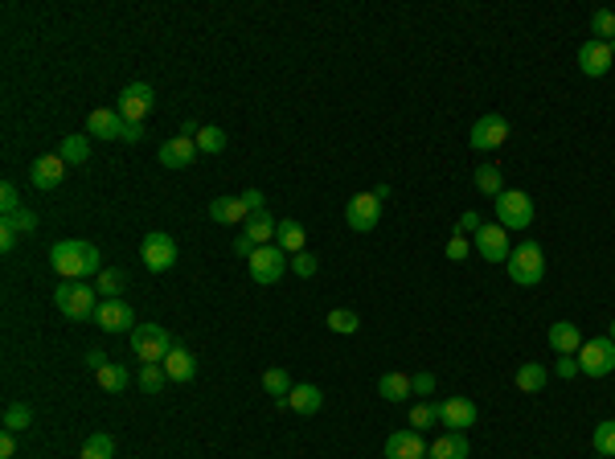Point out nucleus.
Returning <instances> with one entry per match:
<instances>
[{
	"instance_id": "4d7b16f0",
	"label": "nucleus",
	"mask_w": 615,
	"mask_h": 459,
	"mask_svg": "<svg viewBox=\"0 0 615 459\" xmlns=\"http://www.w3.org/2000/svg\"><path fill=\"white\" fill-rule=\"evenodd\" d=\"M607 336H611V341H615V321H611V328H607Z\"/></svg>"
},
{
	"instance_id": "c03bdc74",
	"label": "nucleus",
	"mask_w": 615,
	"mask_h": 459,
	"mask_svg": "<svg viewBox=\"0 0 615 459\" xmlns=\"http://www.w3.org/2000/svg\"><path fill=\"white\" fill-rule=\"evenodd\" d=\"M0 210H4V218L17 214V210H25V205H21V193H17V185H12V181L0 185Z\"/></svg>"
},
{
	"instance_id": "f03ea898",
	"label": "nucleus",
	"mask_w": 615,
	"mask_h": 459,
	"mask_svg": "<svg viewBox=\"0 0 615 459\" xmlns=\"http://www.w3.org/2000/svg\"><path fill=\"white\" fill-rule=\"evenodd\" d=\"M505 271H509V279L517 283V288H538L541 279H546V255H541L538 242H517L513 246L509 263H505Z\"/></svg>"
},
{
	"instance_id": "ea45409f",
	"label": "nucleus",
	"mask_w": 615,
	"mask_h": 459,
	"mask_svg": "<svg viewBox=\"0 0 615 459\" xmlns=\"http://www.w3.org/2000/svg\"><path fill=\"white\" fill-rule=\"evenodd\" d=\"M197 148L210 152V156H218V152L226 148V131H222V128H213V123H205V128L197 131Z\"/></svg>"
},
{
	"instance_id": "f704fd0d",
	"label": "nucleus",
	"mask_w": 615,
	"mask_h": 459,
	"mask_svg": "<svg viewBox=\"0 0 615 459\" xmlns=\"http://www.w3.org/2000/svg\"><path fill=\"white\" fill-rule=\"evenodd\" d=\"M591 443H595V455H607V459H615V418H603V423L595 427Z\"/></svg>"
},
{
	"instance_id": "864d4df0",
	"label": "nucleus",
	"mask_w": 615,
	"mask_h": 459,
	"mask_svg": "<svg viewBox=\"0 0 615 459\" xmlns=\"http://www.w3.org/2000/svg\"><path fill=\"white\" fill-rule=\"evenodd\" d=\"M251 250H255V242H251V238H246V234H238V238H234V255L251 258Z\"/></svg>"
},
{
	"instance_id": "e433bc0d",
	"label": "nucleus",
	"mask_w": 615,
	"mask_h": 459,
	"mask_svg": "<svg viewBox=\"0 0 615 459\" xmlns=\"http://www.w3.org/2000/svg\"><path fill=\"white\" fill-rule=\"evenodd\" d=\"M591 33H595V42H615V12L611 9H595L591 12Z\"/></svg>"
},
{
	"instance_id": "5fc2aeb1",
	"label": "nucleus",
	"mask_w": 615,
	"mask_h": 459,
	"mask_svg": "<svg viewBox=\"0 0 615 459\" xmlns=\"http://www.w3.org/2000/svg\"><path fill=\"white\" fill-rule=\"evenodd\" d=\"M144 139V123H128V131H124V144H140Z\"/></svg>"
},
{
	"instance_id": "6e6d98bb",
	"label": "nucleus",
	"mask_w": 615,
	"mask_h": 459,
	"mask_svg": "<svg viewBox=\"0 0 615 459\" xmlns=\"http://www.w3.org/2000/svg\"><path fill=\"white\" fill-rule=\"evenodd\" d=\"M103 365H107V357H103V352H99V349H91V352H86V369H95V374H99Z\"/></svg>"
},
{
	"instance_id": "4468645a",
	"label": "nucleus",
	"mask_w": 615,
	"mask_h": 459,
	"mask_svg": "<svg viewBox=\"0 0 615 459\" xmlns=\"http://www.w3.org/2000/svg\"><path fill=\"white\" fill-rule=\"evenodd\" d=\"M95 324L103 332H136V312H132L128 299H99V312H95Z\"/></svg>"
},
{
	"instance_id": "4c0bfd02",
	"label": "nucleus",
	"mask_w": 615,
	"mask_h": 459,
	"mask_svg": "<svg viewBox=\"0 0 615 459\" xmlns=\"http://www.w3.org/2000/svg\"><path fill=\"white\" fill-rule=\"evenodd\" d=\"M263 390H267V394H276V402H279V398L292 394V377H287V369L271 365V369L263 374Z\"/></svg>"
},
{
	"instance_id": "2eb2a0df",
	"label": "nucleus",
	"mask_w": 615,
	"mask_h": 459,
	"mask_svg": "<svg viewBox=\"0 0 615 459\" xmlns=\"http://www.w3.org/2000/svg\"><path fill=\"white\" fill-rule=\"evenodd\" d=\"M611 66H615V54H611V45H607V42L587 37V42L579 45V70H583L587 78H603Z\"/></svg>"
},
{
	"instance_id": "1a4fd4ad",
	"label": "nucleus",
	"mask_w": 615,
	"mask_h": 459,
	"mask_svg": "<svg viewBox=\"0 0 615 459\" xmlns=\"http://www.w3.org/2000/svg\"><path fill=\"white\" fill-rule=\"evenodd\" d=\"M579 369H583V377H607V374H615V341H611V336H595V341H583V349H579Z\"/></svg>"
},
{
	"instance_id": "412c9836",
	"label": "nucleus",
	"mask_w": 615,
	"mask_h": 459,
	"mask_svg": "<svg viewBox=\"0 0 615 459\" xmlns=\"http://www.w3.org/2000/svg\"><path fill=\"white\" fill-rule=\"evenodd\" d=\"M210 218L213 222H222V226H238L251 218V210H246L243 197H213L210 202Z\"/></svg>"
},
{
	"instance_id": "f8f14e48",
	"label": "nucleus",
	"mask_w": 615,
	"mask_h": 459,
	"mask_svg": "<svg viewBox=\"0 0 615 459\" xmlns=\"http://www.w3.org/2000/svg\"><path fill=\"white\" fill-rule=\"evenodd\" d=\"M435 410H439V423H443L447 431H456V435H464L467 427L480 423V406L472 402V398H443Z\"/></svg>"
},
{
	"instance_id": "bb28decb",
	"label": "nucleus",
	"mask_w": 615,
	"mask_h": 459,
	"mask_svg": "<svg viewBox=\"0 0 615 459\" xmlns=\"http://www.w3.org/2000/svg\"><path fill=\"white\" fill-rule=\"evenodd\" d=\"M304 242H308V230L300 222H292V218H287V222H279V230H276V246L279 250H287V255H300V250H304Z\"/></svg>"
},
{
	"instance_id": "49530a36",
	"label": "nucleus",
	"mask_w": 615,
	"mask_h": 459,
	"mask_svg": "<svg viewBox=\"0 0 615 459\" xmlns=\"http://www.w3.org/2000/svg\"><path fill=\"white\" fill-rule=\"evenodd\" d=\"M480 226H484V218H480L476 210H467V214H459V222H456V230H451V234H476Z\"/></svg>"
},
{
	"instance_id": "f257e3e1",
	"label": "nucleus",
	"mask_w": 615,
	"mask_h": 459,
	"mask_svg": "<svg viewBox=\"0 0 615 459\" xmlns=\"http://www.w3.org/2000/svg\"><path fill=\"white\" fill-rule=\"evenodd\" d=\"M50 267L58 271L62 279H86V275H95L103 271V255H99V246L95 242H83V238H66V242H53L50 250Z\"/></svg>"
},
{
	"instance_id": "cd10ccee",
	"label": "nucleus",
	"mask_w": 615,
	"mask_h": 459,
	"mask_svg": "<svg viewBox=\"0 0 615 459\" xmlns=\"http://www.w3.org/2000/svg\"><path fill=\"white\" fill-rule=\"evenodd\" d=\"M124 288H128V271L124 267H103L99 271V279H95L99 299H119V291Z\"/></svg>"
},
{
	"instance_id": "2f4dec72",
	"label": "nucleus",
	"mask_w": 615,
	"mask_h": 459,
	"mask_svg": "<svg viewBox=\"0 0 615 459\" xmlns=\"http://www.w3.org/2000/svg\"><path fill=\"white\" fill-rule=\"evenodd\" d=\"M324 328H332L337 336H353V332L361 328V316L353 308H332L329 316H324Z\"/></svg>"
},
{
	"instance_id": "a18cd8bd",
	"label": "nucleus",
	"mask_w": 615,
	"mask_h": 459,
	"mask_svg": "<svg viewBox=\"0 0 615 459\" xmlns=\"http://www.w3.org/2000/svg\"><path fill=\"white\" fill-rule=\"evenodd\" d=\"M443 250H447V258H451V263H464V258L472 255V242H467L464 234H451V238H447Z\"/></svg>"
},
{
	"instance_id": "7ed1b4c3",
	"label": "nucleus",
	"mask_w": 615,
	"mask_h": 459,
	"mask_svg": "<svg viewBox=\"0 0 615 459\" xmlns=\"http://www.w3.org/2000/svg\"><path fill=\"white\" fill-rule=\"evenodd\" d=\"M53 304H58V312H62L66 321H95L99 291L86 288V283H58V291H53Z\"/></svg>"
},
{
	"instance_id": "de8ad7c7",
	"label": "nucleus",
	"mask_w": 615,
	"mask_h": 459,
	"mask_svg": "<svg viewBox=\"0 0 615 459\" xmlns=\"http://www.w3.org/2000/svg\"><path fill=\"white\" fill-rule=\"evenodd\" d=\"M554 374L566 377V382H571V377H579V374H583V369H579V357H558V365H554Z\"/></svg>"
},
{
	"instance_id": "4be33fe9",
	"label": "nucleus",
	"mask_w": 615,
	"mask_h": 459,
	"mask_svg": "<svg viewBox=\"0 0 615 459\" xmlns=\"http://www.w3.org/2000/svg\"><path fill=\"white\" fill-rule=\"evenodd\" d=\"M276 230H279V222L267 214V210H259V214H251L243 222V234L251 238L255 246H271V242H276Z\"/></svg>"
},
{
	"instance_id": "8fccbe9b",
	"label": "nucleus",
	"mask_w": 615,
	"mask_h": 459,
	"mask_svg": "<svg viewBox=\"0 0 615 459\" xmlns=\"http://www.w3.org/2000/svg\"><path fill=\"white\" fill-rule=\"evenodd\" d=\"M411 390H414V394H431V390H435V374H414Z\"/></svg>"
},
{
	"instance_id": "c85d7f7f",
	"label": "nucleus",
	"mask_w": 615,
	"mask_h": 459,
	"mask_svg": "<svg viewBox=\"0 0 615 459\" xmlns=\"http://www.w3.org/2000/svg\"><path fill=\"white\" fill-rule=\"evenodd\" d=\"M378 394H382L386 402H406V398L414 394V390H411V374H382V377H378Z\"/></svg>"
},
{
	"instance_id": "58836bf2",
	"label": "nucleus",
	"mask_w": 615,
	"mask_h": 459,
	"mask_svg": "<svg viewBox=\"0 0 615 459\" xmlns=\"http://www.w3.org/2000/svg\"><path fill=\"white\" fill-rule=\"evenodd\" d=\"M164 382H169L164 365H140V385H144V394H160Z\"/></svg>"
},
{
	"instance_id": "f3484780",
	"label": "nucleus",
	"mask_w": 615,
	"mask_h": 459,
	"mask_svg": "<svg viewBox=\"0 0 615 459\" xmlns=\"http://www.w3.org/2000/svg\"><path fill=\"white\" fill-rule=\"evenodd\" d=\"M427 443L419 431H394L390 439H386V459H427Z\"/></svg>"
},
{
	"instance_id": "6ab92c4d",
	"label": "nucleus",
	"mask_w": 615,
	"mask_h": 459,
	"mask_svg": "<svg viewBox=\"0 0 615 459\" xmlns=\"http://www.w3.org/2000/svg\"><path fill=\"white\" fill-rule=\"evenodd\" d=\"M66 177V161L53 152V156H37V161L29 164V181L33 189H58Z\"/></svg>"
},
{
	"instance_id": "c756f323",
	"label": "nucleus",
	"mask_w": 615,
	"mask_h": 459,
	"mask_svg": "<svg viewBox=\"0 0 615 459\" xmlns=\"http://www.w3.org/2000/svg\"><path fill=\"white\" fill-rule=\"evenodd\" d=\"M58 156H62L66 164H86L91 161V136H66L62 144H58Z\"/></svg>"
},
{
	"instance_id": "c9c22d12",
	"label": "nucleus",
	"mask_w": 615,
	"mask_h": 459,
	"mask_svg": "<svg viewBox=\"0 0 615 459\" xmlns=\"http://www.w3.org/2000/svg\"><path fill=\"white\" fill-rule=\"evenodd\" d=\"M29 423H33V410L25 402H9V406H4V431L21 435V431H29Z\"/></svg>"
},
{
	"instance_id": "9d476101",
	"label": "nucleus",
	"mask_w": 615,
	"mask_h": 459,
	"mask_svg": "<svg viewBox=\"0 0 615 459\" xmlns=\"http://www.w3.org/2000/svg\"><path fill=\"white\" fill-rule=\"evenodd\" d=\"M345 222H349V230H357V234L378 230V222H382V197H378L373 189L349 197V205H345Z\"/></svg>"
},
{
	"instance_id": "473e14b6",
	"label": "nucleus",
	"mask_w": 615,
	"mask_h": 459,
	"mask_svg": "<svg viewBox=\"0 0 615 459\" xmlns=\"http://www.w3.org/2000/svg\"><path fill=\"white\" fill-rule=\"evenodd\" d=\"M472 181H476V189L484 193V197H500V193H505V177H500L497 164H480Z\"/></svg>"
},
{
	"instance_id": "a211bd4d",
	"label": "nucleus",
	"mask_w": 615,
	"mask_h": 459,
	"mask_svg": "<svg viewBox=\"0 0 615 459\" xmlns=\"http://www.w3.org/2000/svg\"><path fill=\"white\" fill-rule=\"evenodd\" d=\"M197 139H189V136H172V139H164L160 144V164L164 169H189L193 161H197Z\"/></svg>"
},
{
	"instance_id": "a878e982",
	"label": "nucleus",
	"mask_w": 615,
	"mask_h": 459,
	"mask_svg": "<svg viewBox=\"0 0 615 459\" xmlns=\"http://www.w3.org/2000/svg\"><path fill=\"white\" fill-rule=\"evenodd\" d=\"M427 459H467V439L456 435V431H447V435H439L427 447Z\"/></svg>"
},
{
	"instance_id": "37998d69",
	"label": "nucleus",
	"mask_w": 615,
	"mask_h": 459,
	"mask_svg": "<svg viewBox=\"0 0 615 459\" xmlns=\"http://www.w3.org/2000/svg\"><path fill=\"white\" fill-rule=\"evenodd\" d=\"M4 222H9L12 230H17V234H25V238H29L33 230H37V214H33V210H17V214H9Z\"/></svg>"
},
{
	"instance_id": "b1692460",
	"label": "nucleus",
	"mask_w": 615,
	"mask_h": 459,
	"mask_svg": "<svg viewBox=\"0 0 615 459\" xmlns=\"http://www.w3.org/2000/svg\"><path fill=\"white\" fill-rule=\"evenodd\" d=\"M160 365H164V374H169V382H189V377L197 374V357H193L189 349H180V344H177V349H172Z\"/></svg>"
},
{
	"instance_id": "a19ab883",
	"label": "nucleus",
	"mask_w": 615,
	"mask_h": 459,
	"mask_svg": "<svg viewBox=\"0 0 615 459\" xmlns=\"http://www.w3.org/2000/svg\"><path fill=\"white\" fill-rule=\"evenodd\" d=\"M439 423V410L435 406H427V402H414L411 406V427H419V435H423L427 427H435Z\"/></svg>"
},
{
	"instance_id": "20e7f679",
	"label": "nucleus",
	"mask_w": 615,
	"mask_h": 459,
	"mask_svg": "<svg viewBox=\"0 0 615 459\" xmlns=\"http://www.w3.org/2000/svg\"><path fill=\"white\" fill-rule=\"evenodd\" d=\"M172 349H177L172 344V332L160 328V324H136V332H132V352L144 365H160Z\"/></svg>"
},
{
	"instance_id": "5701e85b",
	"label": "nucleus",
	"mask_w": 615,
	"mask_h": 459,
	"mask_svg": "<svg viewBox=\"0 0 615 459\" xmlns=\"http://www.w3.org/2000/svg\"><path fill=\"white\" fill-rule=\"evenodd\" d=\"M287 406H292L296 415H316L320 406H324V394H320V385L300 382V385H292V394H287Z\"/></svg>"
},
{
	"instance_id": "0eeeda50",
	"label": "nucleus",
	"mask_w": 615,
	"mask_h": 459,
	"mask_svg": "<svg viewBox=\"0 0 615 459\" xmlns=\"http://www.w3.org/2000/svg\"><path fill=\"white\" fill-rule=\"evenodd\" d=\"M492 202H497V222L505 230H525L533 222V197L525 189H505Z\"/></svg>"
},
{
	"instance_id": "7c9ffc66",
	"label": "nucleus",
	"mask_w": 615,
	"mask_h": 459,
	"mask_svg": "<svg viewBox=\"0 0 615 459\" xmlns=\"http://www.w3.org/2000/svg\"><path fill=\"white\" fill-rule=\"evenodd\" d=\"M95 377H99V385H103L107 394H124V390H128V382H132V374L124 369V365H116V361H107Z\"/></svg>"
},
{
	"instance_id": "dca6fc26",
	"label": "nucleus",
	"mask_w": 615,
	"mask_h": 459,
	"mask_svg": "<svg viewBox=\"0 0 615 459\" xmlns=\"http://www.w3.org/2000/svg\"><path fill=\"white\" fill-rule=\"evenodd\" d=\"M124 131H128V119L119 115V111L111 107H99L86 115V136L95 139H124Z\"/></svg>"
},
{
	"instance_id": "aec40b11",
	"label": "nucleus",
	"mask_w": 615,
	"mask_h": 459,
	"mask_svg": "<svg viewBox=\"0 0 615 459\" xmlns=\"http://www.w3.org/2000/svg\"><path fill=\"white\" fill-rule=\"evenodd\" d=\"M550 349L558 352V357H574V352L583 349V332H579V324L554 321L550 324Z\"/></svg>"
},
{
	"instance_id": "bf43d9fd",
	"label": "nucleus",
	"mask_w": 615,
	"mask_h": 459,
	"mask_svg": "<svg viewBox=\"0 0 615 459\" xmlns=\"http://www.w3.org/2000/svg\"><path fill=\"white\" fill-rule=\"evenodd\" d=\"M599 459H607V455H599Z\"/></svg>"
},
{
	"instance_id": "13d9d810",
	"label": "nucleus",
	"mask_w": 615,
	"mask_h": 459,
	"mask_svg": "<svg viewBox=\"0 0 615 459\" xmlns=\"http://www.w3.org/2000/svg\"><path fill=\"white\" fill-rule=\"evenodd\" d=\"M611 54H615V42H611Z\"/></svg>"
},
{
	"instance_id": "79ce46f5",
	"label": "nucleus",
	"mask_w": 615,
	"mask_h": 459,
	"mask_svg": "<svg viewBox=\"0 0 615 459\" xmlns=\"http://www.w3.org/2000/svg\"><path fill=\"white\" fill-rule=\"evenodd\" d=\"M316 267H320V258L312 255V250H300V255H292V271H296L300 279H312V275H316Z\"/></svg>"
},
{
	"instance_id": "6e6552de",
	"label": "nucleus",
	"mask_w": 615,
	"mask_h": 459,
	"mask_svg": "<svg viewBox=\"0 0 615 459\" xmlns=\"http://www.w3.org/2000/svg\"><path fill=\"white\" fill-rule=\"evenodd\" d=\"M472 250H476L484 263H509V255H513L509 230L500 222H484L476 234H472Z\"/></svg>"
},
{
	"instance_id": "72a5a7b5",
	"label": "nucleus",
	"mask_w": 615,
	"mask_h": 459,
	"mask_svg": "<svg viewBox=\"0 0 615 459\" xmlns=\"http://www.w3.org/2000/svg\"><path fill=\"white\" fill-rule=\"evenodd\" d=\"M83 459H116V439L107 435V431H95L83 443Z\"/></svg>"
},
{
	"instance_id": "09e8293b",
	"label": "nucleus",
	"mask_w": 615,
	"mask_h": 459,
	"mask_svg": "<svg viewBox=\"0 0 615 459\" xmlns=\"http://www.w3.org/2000/svg\"><path fill=\"white\" fill-rule=\"evenodd\" d=\"M238 197H243L246 202V210H251V214H259V210H267V197L259 189H246V193H238Z\"/></svg>"
},
{
	"instance_id": "603ef678",
	"label": "nucleus",
	"mask_w": 615,
	"mask_h": 459,
	"mask_svg": "<svg viewBox=\"0 0 615 459\" xmlns=\"http://www.w3.org/2000/svg\"><path fill=\"white\" fill-rule=\"evenodd\" d=\"M12 455H17V435L4 431V435H0V459H12Z\"/></svg>"
},
{
	"instance_id": "3c124183",
	"label": "nucleus",
	"mask_w": 615,
	"mask_h": 459,
	"mask_svg": "<svg viewBox=\"0 0 615 459\" xmlns=\"http://www.w3.org/2000/svg\"><path fill=\"white\" fill-rule=\"evenodd\" d=\"M17 238H21V234H17L9 222H0V250H4V255H9L12 246H17Z\"/></svg>"
},
{
	"instance_id": "423d86ee",
	"label": "nucleus",
	"mask_w": 615,
	"mask_h": 459,
	"mask_svg": "<svg viewBox=\"0 0 615 459\" xmlns=\"http://www.w3.org/2000/svg\"><path fill=\"white\" fill-rule=\"evenodd\" d=\"M246 267H251V279L267 288V283H279L292 263H287V250H279V246L271 242V246H255L251 258H246Z\"/></svg>"
},
{
	"instance_id": "39448f33",
	"label": "nucleus",
	"mask_w": 615,
	"mask_h": 459,
	"mask_svg": "<svg viewBox=\"0 0 615 459\" xmlns=\"http://www.w3.org/2000/svg\"><path fill=\"white\" fill-rule=\"evenodd\" d=\"M140 258H144V267H148L152 275L172 271L177 267V242H172V234H164V230H148L144 242H140Z\"/></svg>"
},
{
	"instance_id": "9b49d317",
	"label": "nucleus",
	"mask_w": 615,
	"mask_h": 459,
	"mask_svg": "<svg viewBox=\"0 0 615 459\" xmlns=\"http://www.w3.org/2000/svg\"><path fill=\"white\" fill-rule=\"evenodd\" d=\"M156 107V91H152L148 83H132L119 91V115L128 119V123H144V115Z\"/></svg>"
},
{
	"instance_id": "ddd939ff",
	"label": "nucleus",
	"mask_w": 615,
	"mask_h": 459,
	"mask_svg": "<svg viewBox=\"0 0 615 459\" xmlns=\"http://www.w3.org/2000/svg\"><path fill=\"white\" fill-rule=\"evenodd\" d=\"M509 139V119L505 115H480L476 123H472V131H467V144L476 152H492L500 148Z\"/></svg>"
},
{
	"instance_id": "393cba45",
	"label": "nucleus",
	"mask_w": 615,
	"mask_h": 459,
	"mask_svg": "<svg viewBox=\"0 0 615 459\" xmlns=\"http://www.w3.org/2000/svg\"><path fill=\"white\" fill-rule=\"evenodd\" d=\"M546 382H550V369H546L541 361L517 365V390H521V394H541V390H546Z\"/></svg>"
}]
</instances>
